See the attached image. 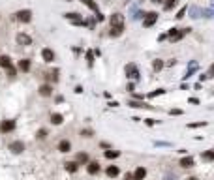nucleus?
Listing matches in <instances>:
<instances>
[{
	"label": "nucleus",
	"mask_w": 214,
	"mask_h": 180,
	"mask_svg": "<svg viewBox=\"0 0 214 180\" xmlns=\"http://www.w3.org/2000/svg\"><path fill=\"white\" fill-rule=\"evenodd\" d=\"M109 23H111L109 36H111V38L122 36V32H124V15H122V13H113L111 19H109Z\"/></svg>",
	"instance_id": "obj_1"
},
{
	"label": "nucleus",
	"mask_w": 214,
	"mask_h": 180,
	"mask_svg": "<svg viewBox=\"0 0 214 180\" xmlns=\"http://www.w3.org/2000/svg\"><path fill=\"white\" fill-rule=\"evenodd\" d=\"M190 30H192V28H171V30L167 32V38H169L171 41H179V39H182L186 34H190Z\"/></svg>",
	"instance_id": "obj_2"
},
{
	"label": "nucleus",
	"mask_w": 214,
	"mask_h": 180,
	"mask_svg": "<svg viewBox=\"0 0 214 180\" xmlns=\"http://www.w3.org/2000/svg\"><path fill=\"white\" fill-rule=\"evenodd\" d=\"M13 19L19 21V23H30L32 21V11L30 9H19L13 13Z\"/></svg>",
	"instance_id": "obj_3"
},
{
	"label": "nucleus",
	"mask_w": 214,
	"mask_h": 180,
	"mask_svg": "<svg viewBox=\"0 0 214 180\" xmlns=\"http://www.w3.org/2000/svg\"><path fill=\"white\" fill-rule=\"evenodd\" d=\"M64 19H66V21H70V23H73V24H79V26H83V24H85V19H83L79 13H75V11L64 13Z\"/></svg>",
	"instance_id": "obj_4"
},
{
	"label": "nucleus",
	"mask_w": 214,
	"mask_h": 180,
	"mask_svg": "<svg viewBox=\"0 0 214 180\" xmlns=\"http://www.w3.org/2000/svg\"><path fill=\"white\" fill-rule=\"evenodd\" d=\"M15 39H17V45H23V47L32 45V38H30L28 34H24V32H19V34L15 36Z\"/></svg>",
	"instance_id": "obj_5"
},
{
	"label": "nucleus",
	"mask_w": 214,
	"mask_h": 180,
	"mask_svg": "<svg viewBox=\"0 0 214 180\" xmlns=\"http://www.w3.org/2000/svg\"><path fill=\"white\" fill-rule=\"evenodd\" d=\"M156 21H158V13H156V11H149V13L145 15V19H143V26L149 28V26H152Z\"/></svg>",
	"instance_id": "obj_6"
},
{
	"label": "nucleus",
	"mask_w": 214,
	"mask_h": 180,
	"mask_svg": "<svg viewBox=\"0 0 214 180\" xmlns=\"http://www.w3.org/2000/svg\"><path fill=\"white\" fill-rule=\"evenodd\" d=\"M126 77H128V79H133V81L139 79V69H137L135 64H128V66H126Z\"/></svg>",
	"instance_id": "obj_7"
},
{
	"label": "nucleus",
	"mask_w": 214,
	"mask_h": 180,
	"mask_svg": "<svg viewBox=\"0 0 214 180\" xmlns=\"http://www.w3.org/2000/svg\"><path fill=\"white\" fill-rule=\"evenodd\" d=\"M13 130H15V120H4V122H0V131L2 133H9Z\"/></svg>",
	"instance_id": "obj_8"
},
{
	"label": "nucleus",
	"mask_w": 214,
	"mask_h": 180,
	"mask_svg": "<svg viewBox=\"0 0 214 180\" xmlns=\"http://www.w3.org/2000/svg\"><path fill=\"white\" fill-rule=\"evenodd\" d=\"M41 58H43V62H47V64H51L53 60H55V53H53V49H43L41 51Z\"/></svg>",
	"instance_id": "obj_9"
},
{
	"label": "nucleus",
	"mask_w": 214,
	"mask_h": 180,
	"mask_svg": "<svg viewBox=\"0 0 214 180\" xmlns=\"http://www.w3.org/2000/svg\"><path fill=\"white\" fill-rule=\"evenodd\" d=\"M9 150H11L13 154H21V152L24 150V143H23V141H13V143L9 145Z\"/></svg>",
	"instance_id": "obj_10"
},
{
	"label": "nucleus",
	"mask_w": 214,
	"mask_h": 180,
	"mask_svg": "<svg viewBox=\"0 0 214 180\" xmlns=\"http://www.w3.org/2000/svg\"><path fill=\"white\" fill-rule=\"evenodd\" d=\"M128 105L130 107H133V109H154L152 105H147V103H143V101H128Z\"/></svg>",
	"instance_id": "obj_11"
},
{
	"label": "nucleus",
	"mask_w": 214,
	"mask_h": 180,
	"mask_svg": "<svg viewBox=\"0 0 214 180\" xmlns=\"http://www.w3.org/2000/svg\"><path fill=\"white\" fill-rule=\"evenodd\" d=\"M86 165H88V167H86L88 175H98V173H100V165H98V162H88Z\"/></svg>",
	"instance_id": "obj_12"
},
{
	"label": "nucleus",
	"mask_w": 214,
	"mask_h": 180,
	"mask_svg": "<svg viewBox=\"0 0 214 180\" xmlns=\"http://www.w3.org/2000/svg\"><path fill=\"white\" fill-rule=\"evenodd\" d=\"M51 94H53V86H51V85H41V86H39V96L49 98Z\"/></svg>",
	"instance_id": "obj_13"
},
{
	"label": "nucleus",
	"mask_w": 214,
	"mask_h": 180,
	"mask_svg": "<svg viewBox=\"0 0 214 180\" xmlns=\"http://www.w3.org/2000/svg\"><path fill=\"white\" fill-rule=\"evenodd\" d=\"M9 66H13V64H11V58H9L8 54H0V68L8 69Z\"/></svg>",
	"instance_id": "obj_14"
},
{
	"label": "nucleus",
	"mask_w": 214,
	"mask_h": 180,
	"mask_svg": "<svg viewBox=\"0 0 214 180\" xmlns=\"http://www.w3.org/2000/svg\"><path fill=\"white\" fill-rule=\"evenodd\" d=\"M147 177V169L145 167H137L135 173H133V180H143Z\"/></svg>",
	"instance_id": "obj_15"
},
{
	"label": "nucleus",
	"mask_w": 214,
	"mask_h": 180,
	"mask_svg": "<svg viewBox=\"0 0 214 180\" xmlns=\"http://www.w3.org/2000/svg\"><path fill=\"white\" fill-rule=\"evenodd\" d=\"M45 77H47V81H49V83H56V81H58V69L47 71V73H45Z\"/></svg>",
	"instance_id": "obj_16"
},
{
	"label": "nucleus",
	"mask_w": 214,
	"mask_h": 180,
	"mask_svg": "<svg viewBox=\"0 0 214 180\" xmlns=\"http://www.w3.org/2000/svg\"><path fill=\"white\" fill-rule=\"evenodd\" d=\"M58 150H60V152H70V150H71V143L66 141V139L60 141V143H58Z\"/></svg>",
	"instance_id": "obj_17"
},
{
	"label": "nucleus",
	"mask_w": 214,
	"mask_h": 180,
	"mask_svg": "<svg viewBox=\"0 0 214 180\" xmlns=\"http://www.w3.org/2000/svg\"><path fill=\"white\" fill-rule=\"evenodd\" d=\"M19 69H21V71H30V60H28V58L19 60Z\"/></svg>",
	"instance_id": "obj_18"
},
{
	"label": "nucleus",
	"mask_w": 214,
	"mask_h": 180,
	"mask_svg": "<svg viewBox=\"0 0 214 180\" xmlns=\"http://www.w3.org/2000/svg\"><path fill=\"white\" fill-rule=\"evenodd\" d=\"M51 122H53L55 126H58V124L64 122V116H62L60 113H53V115H51Z\"/></svg>",
	"instance_id": "obj_19"
},
{
	"label": "nucleus",
	"mask_w": 214,
	"mask_h": 180,
	"mask_svg": "<svg viewBox=\"0 0 214 180\" xmlns=\"http://www.w3.org/2000/svg\"><path fill=\"white\" fill-rule=\"evenodd\" d=\"M81 2H83V4H85L88 9H92L94 13H98V11H100V9H98V4H96L94 0H81Z\"/></svg>",
	"instance_id": "obj_20"
},
{
	"label": "nucleus",
	"mask_w": 214,
	"mask_h": 180,
	"mask_svg": "<svg viewBox=\"0 0 214 180\" xmlns=\"http://www.w3.org/2000/svg\"><path fill=\"white\" fill-rule=\"evenodd\" d=\"M105 173H107V177H109V178H115L120 171H118V167H117V165H111V167H107V171H105Z\"/></svg>",
	"instance_id": "obj_21"
},
{
	"label": "nucleus",
	"mask_w": 214,
	"mask_h": 180,
	"mask_svg": "<svg viewBox=\"0 0 214 180\" xmlns=\"http://www.w3.org/2000/svg\"><path fill=\"white\" fill-rule=\"evenodd\" d=\"M66 165V171H70V173H75L77 169H79V163L77 162H68V163H64Z\"/></svg>",
	"instance_id": "obj_22"
},
{
	"label": "nucleus",
	"mask_w": 214,
	"mask_h": 180,
	"mask_svg": "<svg viewBox=\"0 0 214 180\" xmlns=\"http://www.w3.org/2000/svg\"><path fill=\"white\" fill-rule=\"evenodd\" d=\"M75 162H77V163H88V156H86L85 152H79V154L75 156Z\"/></svg>",
	"instance_id": "obj_23"
},
{
	"label": "nucleus",
	"mask_w": 214,
	"mask_h": 180,
	"mask_svg": "<svg viewBox=\"0 0 214 180\" xmlns=\"http://www.w3.org/2000/svg\"><path fill=\"white\" fill-rule=\"evenodd\" d=\"M180 165H182V167H186V169L194 167V158H182V160H180Z\"/></svg>",
	"instance_id": "obj_24"
},
{
	"label": "nucleus",
	"mask_w": 214,
	"mask_h": 180,
	"mask_svg": "<svg viewBox=\"0 0 214 180\" xmlns=\"http://www.w3.org/2000/svg\"><path fill=\"white\" fill-rule=\"evenodd\" d=\"M118 156H120V152H117V150H105V158L107 160H115Z\"/></svg>",
	"instance_id": "obj_25"
},
{
	"label": "nucleus",
	"mask_w": 214,
	"mask_h": 180,
	"mask_svg": "<svg viewBox=\"0 0 214 180\" xmlns=\"http://www.w3.org/2000/svg\"><path fill=\"white\" fill-rule=\"evenodd\" d=\"M203 160L212 162V160H214V150H207V152H203Z\"/></svg>",
	"instance_id": "obj_26"
},
{
	"label": "nucleus",
	"mask_w": 214,
	"mask_h": 180,
	"mask_svg": "<svg viewBox=\"0 0 214 180\" xmlns=\"http://www.w3.org/2000/svg\"><path fill=\"white\" fill-rule=\"evenodd\" d=\"M86 62H88V66L94 64V53L92 51H86Z\"/></svg>",
	"instance_id": "obj_27"
},
{
	"label": "nucleus",
	"mask_w": 214,
	"mask_h": 180,
	"mask_svg": "<svg viewBox=\"0 0 214 180\" xmlns=\"http://www.w3.org/2000/svg\"><path fill=\"white\" fill-rule=\"evenodd\" d=\"M152 68H154V71H160V69L164 68V62H162V60H154V64H152Z\"/></svg>",
	"instance_id": "obj_28"
},
{
	"label": "nucleus",
	"mask_w": 214,
	"mask_h": 180,
	"mask_svg": "<svg viewBox=\"0 0 214 180\" xmlns=\"http://www.w3.org/2000/svg\"><path fill=\"white\" fill-rule=\"evenodd\" d=\"M203 126H207V122H205V120H201V122H192V124H188V128H203Z\"/></svg>",
	"instance_id": "obj_29"
},
{
	"label": "nucleus",
	"mask_w": 214,
	"mask_h": 180,
	"mask_svg": "<svg viewBox=\"0 0 214 180\" xmlns=\"http://www.w3.org/2000/svg\"><path fill=\"white\" fill-rule=\"evenodd\" d=\"M164 92H165L164 88H158V90H154V92H150V94H149V98H156V96H162Z\"/></svg>",
	"instance_id": "obj_30"
},
{
	"label": "nucleus",
	"mask_w": 214,
	"mask_h": 180,
	"mask_svg": "<svg viewBox=\"0 0 214 180\" xmlns=\"http://www.w3.org/2000/svg\"><path fill=\"white\" fill-rule=\"evenodd\" d=\"M36 137L41 141V139H45L47 137V130H38V133H36Z\"/></svg>",
	"instance_id": "obj_31"
},
{
	"label": "nucleus",
	"mask_w": 214,
	"mask_h": 180,
	"mask_svg": "<svg viewBox=\"0 0 214 180\" xmlns=\"http://www.w3.org/2000/svg\"><path fill=\"white\" fill-rule=\"evenodd\" d=\"M6 71H8V75H9V77H15V75H17V69H15L13 66H9V68H8Z\"/></svg>",
	"instance_id": "obj_32"
},
{
	"label": "nucleus",
	"mask_w": 214,
	"mask_h": 180,
	"mask_svg": "<svg viewBox=\"0 0 214 180\" xmlns=\"http://www.w3.org/2000/svg\"><path fill=\"white\" fill-rule=\"evenodd\" d=\"M173 6H177V0H167V2H165V6H164V8H165V9H171V8H173Z\"/></svg>",
	"instance_id": "obj_33"
},
{
	"label": "nucleus",
	"mask_w": 214,
	"mask_h": 180,
	"mask_svg": "<svg viewBox=\"0 0 214 180\" xmlns=\"http://www.w3.org/2000/svg\"><path fill=\"white\" fill-rule=\"evenodd\" d=\"M186 11H188V8H182V9H180V11L177 13V19H182V17L186 15Z\"/></svg>",
	"instance_id": "obj_34"
},
{
	"label": "nucleus",
	"mask_w": 214,
	"mask_h": 180,
	"mask_svg": "<svg viewBox=\"0 0 214 180\" xmlns=\"http://www.w3.org/2000/svg\"><path fill=\"white\" fill-rule=\"evenodd\" d=\"M81 135H83V137H92L94 133H92V130H83V131H81Z\"/></svg>",
	"instance_id": "obj_35"
},
{
	"label": "nucleus",
	"mask_w": 214,
	"mask_h": 180,
	"mask_svg": "<svg viewBox=\"0 0 214 180\" xmlns=\"http://www.w3.org/2000/svg\"><path fill=\"white\" fill-rule=\"evenodd\" d=\"M201 13H203L205 17H214V11H212V9H203Z\"/></svg>",
	"instance_id": "obj_36"
},
{
	"label": "nucleus",
	"mask_w": 214,
	"mask_h": 180,
	"mask_svg": "<svg viewBox=\"0 0 214 180\" xmlns=\"http://www.w3.org/2000/svg\"><path fill=\"white\" fill-rule=\"evenodd\" d=\"M192 17H194V19H197V17H199V9H197V8H194V9H192Z\"/></svg>",
	"instance_id": "obj_37"
},
{
	"label": "nucleus",
	"mask_w": 214,
	"mask_h": 180,
	"mask_svg": "<svg viewBox=\"0 0 214 180\" xmlns=\"http://www.w3.org/2000/svg\"><path fill=\"white\" fill-rule=\"evenodd\" d=\"M207 77H214V64L209 68V71H207Z\"/></svg>",
	"instance_id": "obj_38"
},
{
	"label": "nucleus",
	"mask_w": 214,
	"mask_h": 180,
	"mask_svg": "<svg viewBox=\"0 0 214 180\" xmlns=\"http://www.w3.org/2000/svg\"><path fill=\"white\" fill-rule=\"evenodd\" d=\"M169 113H171V115H182V111H180V109H171Z\"/></svg>",
	"instance_id": "obj_39"
},
{
	"label": "nucleus",
	"mask_w": 214,
	"mask_h": 180,
	"mask_svg": "<svg viewBox=\"0 0 214 180\" xmlns=\"http://www.w3.org/2000/svg\"><path fill=\"white\" fill-rule=\"evenodd\" d=\"M145 122H147V126H154L156 124V120H152V118H147Z\"/></svg>",
	"instance_id": "obj_40"
},
{
	"label": "nucleus",
	"mask_w": 214,
	"mask_h": 180,
	"mask_svg": "<svg viewBox=\"0 0 214 180\" xmlns=\"http://www.w3.org/2000/svg\"><path fill=\"white\" fill-rule=\"evenodd\" d=\"M124 180H133V175H132V173H126V177H124Z\"/></svg>",
	"instance_id": "obj_41"
},
{
	"label": "nucleus",
	"mask_w": 214,
	"mask_h": 180,
	"mask_svg": "<svg viewBox=\"0 0 214 180\" xmlns=\"http://www.w3.org/2000/svg\"><path fill=\"white\" fill-rule=\"evenodd\" d=\"M190 103H194V105H197V103H199V100H197V98H190Z\"/></svg>",
	"instance_id": "obj_42"
},
{
	"label": "nucleus",
	"mask_w": 214,
	"mask_h": 180,
	"mask_svg": "<svg viewBox=\"0 0 214 180\" xmlns=\"http://www.w3.org/2000/svg\"><path fill=\"white\" fill-rule=\"evenodd\" d=\"M152 2H154V4H160V2H162V0H152Z\"/></svg>",
	"instance_id": "obj_43"
},
{
	"label": "nucleus",
	"mask_w": 214,
	"mask_h": 180,
	"mask_svg": "<svg viewBox=\"0 0 214 180\" xmlns=\"http://www.w3.org/2000/svg\"><path fill=\"white\" fill-rule=\"evenodd\" d=\"M188 180H197V178H196V177H190V178H188Z\"/></svg>",
	"instance_id": "obj_44"
},
{
	"label": "nucleus",
	"mask_w": 214,
	"mask_h": 180,
	"mask_svg": "<svg viewBox=\"0 0 214 180\" xmlns=\"http://www.w3.org/2000/svg\"><path fill=\"white\" fill-rule=\"evenodd\" d=\"M62 2H71V0H62Z\"/></svg>",
	"instance_id": "obj_45"
}]
</instances>
